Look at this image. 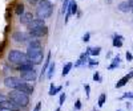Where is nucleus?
<instances>
[{"mask_svg": "<svg viewBox=\"0 0 133 111\" xmlns=\"http://www.w3.org/2000/svg\"><path fill=\"white\" fill-rule=\"evenodd\" d=\"M8 98L11 101H14L16 105H19L20 107H27L29 105V95L20 90H16V89L8 94Z\"/></svg>", "mask_w": 133, "mask_h": 111, "instance_id": "2", "label": "nucleus"}, {"mask_svg": "<svg viewBox=\"0 0 133 111\" xmlns=\"http://www.w3.org/2000/svg\"><path fill=\"white\" fill-rule=\"evenodd\" d=\"M125 57H127V61H132V60H133V54H132V53H129V52H127Z\"/></svg>", "mask_w": 133, "mask_h": 111, "instance_id": "38", "label": "nucleus"}, {"mask_svg": "<svg viewBox=\"0 0 133 111\" xmlns=\"http://www.w3.org/2000/svg\"><path fill=\"white\" fill-rule=\"evenodd\" d=\"M33 65H40L43 61H44V56H43V53H40L39 56H36V57H33L32 60H29Z\"/></svg>", "mask_w": 133, "mask_h": 111, "instance_id": "23", "label": "nucleus"}, {"mask_svg": "<svg viewBox=\"0 0 133 111\" xmlns=\"http://www.w3.org/2000/svg\"><path fill=\"white\" fill-rule=\"evenodd\" d=\"M40 53H43V46H28V49H27V56L29 60L39 56Z\"/></svg>", "mask_w": 133, "mask_h": 111, "instance_id": "10", "label": "nucleus"}, {"mask_svg": "<svg viewBox=\"0 0 133 111\" xmlns=\"http://www.w3.org/2000/svg\"><path fill=\"white\" fill-rule=\"evenodd\" d=\"M127 98L128 99H133V93L132 91H128V93H125L123 97H121V99H127Z\"/></svg>", "mask_w": 133, "mask_h": 111, "instance_id": "31", "label": "nucleus"}, {"mask_svg": "<svg viewBox=\"0 0 133 111\" xmlns=\"http://www.w3.org/2000/svg\"><path fill=\"white\" fill-rule=\"evenodd\" d=\"M128 4L130 5V8H133V0H128Z\"/></svg>", "mask_w": 133, "mask_h": 111, "instance_id": "41", "label": "nucleus"}, {"mask_svg": "<svg viewBox=\"0 0 133 111\" xmlns=\"http://www.w3.org/2000/svg\"><path fill=\"white\" fill-rule=\"evenodd\" d=\"M61 89H63L61 86H55L53 83H51V87H49V93H48V94H49L51 97H53V95H56L57 93H60V91H61Z\"/></svg>", "mask_w": 133, "mask_h": 111, "instance_id": "21", "label": "nucleus"}, {"mask_svg": "<svg viewBox=\"0 0 133 111\" xmlns=\"http://www.w3.org/2000/svg\"><path fill=\"white\" fill-rule=\"evenodd\" d=\"M49 64H51V52L47 54V58H45V61H44V66H43V70H41V74H40V78L41 80H43V75L47 73V70L49 68Z\"/></svg>", "mask_w": 133, "mask_h": 111, "instance_id": "16", "label": "nucleus"}, {"mask_svg": "<svg viewBox=\"0 0 133 111\" xmlns=\"http://www.w3.org/2000/svg\"><path fill=\"white\" fill-rule=\"evenodd\" d=\"M52 11H53V5L49 0H40V3L37 4L36 8V16L37 19L45 20L52 15Z\"/></svg>", "mask_w": 133, "mask_h": 111, "instance_id": "1", "label": "nucleus"}, {"mask_svg": "<svg viewBox=\"0 0 133 111\" xmlns=\"http://www.w3.org/2000/svg\"><path fill=\"white\" fill-rule=\"evenodd\" d=\"M98 65V61L95 60V58H88V66L89 68H93V66H97Z\"/></svg>", "mask_w": 133, "mask_h": 111, "instance_id": "29", "label": "nucleus"}, {"mask_svg": "<svg viewBox=\"0 0 133 111\" xmlns=\"http://www.w3.org/2000/svg\"><path fill=\"white\" fill-rule=\"evenodd\" d=\"M0 107H2L3 110H7V111H20V106L19 105H16L14 101H11V99L8 98L7 101H4V102H2L0 103Z\"/></svg>", "mask_w": 133, "mask_h": 111, "instance_id": "7", "label": "nucleus"}, {"mask_svg": "<svg viewBox=\"0 0 133 111\" xmlns=\"http://www.w3.org/2000/svg\"><path fill=\"white\" fill-rule=\"evenodd\" d=\"M8 61H9V64H14L17 66V65H21V64L29 61V58H28L27 53L14 49V50H9V53H8Z\"/></svg>", "mask_w": 133, "mask_h": 111, "instance_id": "3", "label": "nucleus"}, {"mask_svg": "<svg viewBox=\"0 0 133 111\" xmlns=\"http://www.w3.org/2000/svg\"><path fill=\"white\" fill-rule=\"evenodd\" d=\"M120 57H118V56H117V57H115L113 60H112V64H110L109 66H108V69L109 70H113V69H117L118 68V66H120Z\"/></svg>", "mask_w": 133, "mask_h": 111, "instance_id": "22", "label": "nucleus"}, {"mask_svg": "<svg viewBox=\"0 0 133 111\" xmlns=\"http://www.w3.org/2000/svg\"><path fill=\"white\" fill-rule=\"evenodd\" d=\"M83 41H84V42H88V41H91V33H89V32H87L85 35L83 36Z\"/></svg>", "mask_w": 133, "mask_h": 111, "instance_id": "33", "label": "nucleus"}, {"mask_svg": "<svg viewBox=\"0 0 133 111\" xmlns=\"http://www.w3.org/2000/svg\"><path fill=\"white\" fill-rule=\"evenodd\" d=\"M28 46H41V42L37 38H31L28 41Z\"/></svg>", "mask_w": 133, "mask_h": 111, "instance_id": "27", "label": "nucleus"}, {"mask_svg": "<svg viewBox=\"0 0 133 111\" xmlns=\"http://www.w3.org/2000/svg\"><path fill=\"white\" fill-rule=\"evenodd\" d=\"M83 65H85V62L84 61H81L80 58L77 60L76 62H75V68H80V66H83Z\"/></svg>", "mask_w": 133, "mask_h": 111, "instance_id": "35", "label": "nucleus"}, {"mask_svg": "<svg viewBox=\"0 0 133 111\" xmlns=\"http://www.w3.org/2000/svg\"><path fill=\"white\" fill-rule=\"evenodd\" d=\"M69 2H71V0H63V7H61V12H63V13L66 12L68 5H69Z\"/></svg>", "mask_w": 133, "mask_h": 111, "instance_id": "28", "label": "nucleus"}, {"mask_svg": "<svg viewBox=\"0 0 133 111\" xmlns=\"http://www.w3.org/2000/svg\"><path fill=\"white\" fill-rule=\"evenodd\" d=\"M32 20H33V13L32 12H24L23 15L20 16V24L28 25Z\"/></svg>", "mask_w": 133, "mask_h": 111, "instance_id": "12", "label": "nucleus"}, {"mask_svg": "<svg viewBox=\"0 0 133 111\" xmlns=\"http://www.w3.org/2000/svg\"><path fill=\"white\" fill-rule=\"evenodd\" d=\"M55 69H56V65H55V62L49 64V68H48V70H47V77H48L49 80L52 78V75L55 74Z\"/></svg>", "mask_w": 133, "mask_h": 111, "instance_id": "25", "label": "nucleus"}, {"mask_svg": "<svg viewBox=\"0 0 133 111\" xmlns=\"http://www.w3.org/2000/svg\"><path fill=\"white\" fill-rule=\"evenodd\" d=\"M75 110H81V101L80 99H77L75 102Z\"/></svg>", "mask_w": 133, "mask_h": 111, "instance_id": "36", "label": "nucleus"}, {"mask_svg": "<svg viewBox=\"0 0 133 111\" xmlns=\"http://www.w3.org/2000/svg\"><path fill=\"white\" fill-rule=\"evenodd\" d=\"M93 81H95V82H101V81H103V78L100 77V74H98L97 72L93 74Z\"/></svg>", "mask_w": 133, "mask_h": 111, "instance_id": "32", "label": "nucleus"}, {"mask_svg": "<svg viewBox=\"0 0 133 111\" xmlns=\"http://www.w3.org/2000/svg\"><path fill=\"white\" fill-rule=\"evenodd\" d=\"M100 52H101V48H100V46H93V48L89 46V48H87V52H85V53H87L88 56L91 54V56H93V57H96V56L100 54Z\"/></svg>", "mask_w": 133, "mask_h": 111, "instance_id": "18", "label": "nucleus"}, {"mask_svg": "<svg viewBox=\"0 0 133 111\" xmlns=\"http://www.w3.org/2000/svg\"><path fill=\"white\" fill-rule=\"evenodd\" d=\"M45 25V23H44L43 19H33L31 23L27 25V29L28 30H32V29H36V28H41Z\"/></svg>", "mask_w": 133, "mask_h": 111, "instance_id": "11", "label": "nucleus"}, {"mask_svg": "<svg viewBox=\"0 0 133 111\" xmlns=\"http://www.w3.org/2000/svg\"><path fill=\"white\" fill-rule=\"evenodd\" d=\"M33 66H35V65H33L31 61H27V62L21 64V65H17L16 68H17V70H19V72H24V70H31V69H35Z\"/></svg>", "mask_w": 133, "mask_h": 111, "instance_id": "14", "label": "nucleus"}, {"mask_svg": "<svg viewBox=\"0 0 133 111\" xmlns=\"http://www.w3.org/2000/svg\"><path fill=\"white\" fill-rule=\"evenodd\" d=\"M84 89H85L87 98H89V95H91V86H89V85H84Z\"/></svg>", "mask_w": 133, "mask_h": 111, "instance_id": "34", "label": "nucleus"}, {"mask_svg": "<svg viewBox=\"0 0 133 111\" xmlns=\"http://www.w3.org/2000/svg\"><path fill=\"white\" fill-rule=\"evenodd\" d=\"M28 3H29L31 5H37V4L40 3V0H28Z\"/></svg>", "mask_w": 133, "mask_h": 111, "instance_id": "39", "label": "nucleus"}, {"mask_svg": "<svg viewBox=\"0 0 133 111\" xmlns=\"http://www.w3.org/2000/svg\"><path fill=\"white\" fill-rule=\"evenodd\" d=\"M127 107H128V108H130V107H132V105H130L129 102H127Z\"/></svg>", "mask_w": 133, "mask_h": 111, "instance_id": "43", "label": "nucleus"}, {"mask_svg": "<svg viewBox=\"0 0 133 111\" xmlns=\"http://www.w3.org/2000/svg\"><path fill=\"white\" fill-rule=\"evenodd\" d=\"M20 78L23 81H25V82H33V81L37 80V72L35 69L20 72Z\"/></svg>", "mask_w": 133, "mask_h": 111, "instance_id": "5", "label": "nucleus"}, {"mask_svg": "<svg viewBox=\"0 0 133 111\" xmlns=\"http://www.w3.org/2000/svg\"><path fill=\"white\" fill-rule=\"evenodd\" d=\"M65 99H66V95H65V93H61V94H60V97H59V105H60V106H63V105H64Z\"/></svg>", "mask_w": 133, "mask_h": 111, "instance_id": "30", "label": "nucleus"}, {"mask_svg": "<svg viewBox=\"0 0 133 111\" xmlns=\"http://www.w3.org/2000/svg\"><path fill=\"white\" fill-rule=\"evenodd\" d=\"M128 75H129V78H133V72H130Z\"/></svg>", "mask_w": 133, "mask_h": 111, "instance_id": "42", "label": "nucleus"}, {"mask_svg": "<svg viewBox=\"0 0 133 111\" xmlns=\"http://www.w3.org/2000/svg\"><path fill=\"white\" fill-rule=\"evenodd\" d=\"M21 81H23V80L17 78V77H7V78H4V86L11 89V90H15Z\"/></svg>", "mask_w": 133, "mask_h": 111, "instance_id": "6", "label": "nucleus"}, {"mask_svg": "<svg viewBox=\"0 0 133 111\" xmlns=\"http://www.w3.org/2000/svg\"><path fill=\"white\" fill-rule=\"evenodd\" d=\"M117 9L120 11V12H123V13H128V12H130V11H132V8L128 4V2H121L117 5Z\"/></svg>", "mask_w": 133, "mask_h": 111, "instance_id": "15", "label": "nucleus"}, {"mask_svg": "<svg viewBox=\"0 0 133 111\" xmlns=\"http://www.w3.org/2000/svg\"><path fill=\"white\" fill-rule=\"evenodd\" d=\"M41 103L43 102H37V105L35 106V108H33V111H40L41 110Z\"/></svg>", "mask_w": 133, "mask_h": 111, "instance_id": "40", "label": "nucleus"}, {"mask_svg": "<svg viewBox=\"0 0 133 111\" xmlns=\"http://www.w3.org/2000/svg\"><path fill=\"white\" fill-rule=\"evenodd\" d=\"M16 90H20V91H23V93L31 95V94H33V91H35V87H33V85H31V83H28V82H25V81H24V82L21 81V82L19 83V86L16 87Z\"/></svg>", "mask_w": 133, "mask_h": 111, "instance_id": "9", "label": "nucleus"}, {"mask_svg": "<svg viewBox=\"0 0 133 111\" xmlns=\"http://www.w3.org/2000/svg\"><path fill=\"white\" fill-rule=\"evenodd\" d=\"M118 111H121V110H118Z\"/></svg>", "mask_w": 133, "mask_h": 111, "instance_id": "46", "label": "nucleus"}, {"mask_svg": "<svg viewBox=\"0 0 133 111\" xmlns=\"http://www.w3.org/2000/svg\"><path fill=\"white\" fill-rule=\"evenodd\" d=\"M66 12H69L71 15H76L77 13V2L76 0H71L69 2V5H68Z\"/></svg>", "mask_w": 133, "mask_h": 111, "instance_id": "17", "label": "nucleus"}, {"mask_svg": "<svg viewBox=\"0 0 133 111\" xmlns=\"http://www.w3.org/2000/svg\"><path fill=\"white\" fill-rule=\"evenodd\" d=\"M123 40H124V37L121 36V35H113V41H112V45L115 46V48H121L123 46Z\"/></svg>", "mask_w": 133, "mask_h": 111, "instance_id": "13", "label": "nucleus"}, {"mask_svg": "<svg viewBox=\"0 0 133 111\" xmlns=\"http://www.w3.org/2000/svg\"><path fill=\"white\" fill-rule=\"evenodd\" d=\"M73 68V64L72 62H66L64 66H63V72H61V77H65L68 75V73L71 72V69Z\"/></svg>", "mask_w": 133, "mask_h": 111, "instance_id": "19", "label": "nucleus"}, {"mask_svg": "<svg viewBox=\"0 0 133 111\" xmlns=\"http://www.w3.org/2000/svg\"><path fill=\"white\" fill-rule=\"evenodd\" d=\"M7 99H8V95H4L3 93H0V103L4 102V101H7Z\"/></svg>", "mask_w": 133, "mask_h": 111, "instance_id": "37", "label": "nucleus"}, {"mask_svg": "<svg viewBox=\"0 0 133 111\" xmlns=\"http://www.w3.org/2000/svg\"><path fill=\"white\" fill-rule=\"evenodd\" d=\"M105 101H107V94H105V93H103L101 95L98 97V102H97L98 107H103V106L105 105Z\"/></svg>", "mask_w": 133, "mask_h": 111, "instance_id": "26", "label": "nucleus"}, {"mask_svg": "<svg viewBox=\"0 0 133 111\" xmlns=\"http://www.w3.org/2000/svg\"><path fill=\"white\" fill-rule=\"evenodd\" d=\"M12 38L19 42V44H23V42H27L29 41L31 38H33L31 35H29V32H21V30H16L12 33Z\"/></svg>", "mask_w": 133, "mask_h": 111, "instance_id": "4", "label": "nucleus"}, {"mask_svg": "<svg viewBox=\"0 0 133 111\" xmlns=\"http://www.w3.org/2000/svg\"><path fill=\"white\" fill-rule=\"evenodd\" d=\"M28 32H29V35H31L33 38H40V37L47 36L48 27L44 25V27H41V28H36V29H32V30H28Z\"/></svg>", "mask_w": 133, "mask_h": 111, "instance_id": "8", "label": "nucleus"}, {"mask_svg": "<svg viewBox=\"0 0 133 111\" xmlns=\"http://www.w3.org/2000/svg\"><path fill=\"white\" fill-rule=\"evenodd\" d=\"M25 12V9H24V4L23 3H19L17 5H16V8H15V13L17 15V16H21Z\"/></svg>", "mask_w": 133, "mask_h": 111, "instance_id": "24", "label": "nucleus"}, {"mask_svg": "<svg viewBox=\"0 0 133 111\" xmlns=\"http://www.w3.org/2000/svg\"><path fill=\"white\" fill-rule=\"evenodd\" d=\"M95 111H97V110H95Z\"/></svg>", "mask_w": 133, "mask_h": 111, "instance_id": "45", "label": "nucleus"}, {"mask_svg": "<svg viewBox=\"0 0 133 111\" xmlns=\"http://www.w3.org/2000/svg\"><path fill=\"white\" fill-rule=\"evenodd\" d=\"M130 12H133V8H132V11H130Z\"/></svg>", "mask_w": 133, "mask_h": 111, "instance_id": "44", "label": "nucleus"}, {"mask_svg": "<svg viewBox=\"0 0 133 111\" xmlns=\"http://www.w3.org/2000/svg\"><path fill=\"white\" fill-rule=\"evenodd\" d=\"M129 75H125V77H123V78H121L118 82H116V85H115V87L116 89H120V87H123V86H125L128 82H129Z\"/></svg>", "mask_w": 133, "mask_h": 111, "instance_id": "20", "label": "nucleus"}]
</instances>
